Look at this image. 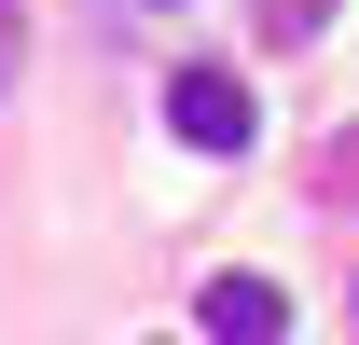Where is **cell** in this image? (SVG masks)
Masks as SVG:
<instances>
[{"label": "cell", "mask_w": 359, "mask_h": 345, "mask_svg": "<svg viewBox=\"0 0 359 345\" xmlns=\"http://www.w3.org/2000/svg\"><path fill=\"white\" fill-rule=\"evenodd\" d=\"M166 138H194V152H249L263 111H249L235 69H166Z\"/></svg>", "instance_id": "cell-1"}, {"label": "cell", "mask_w": 359, "mask_h": 345, "mask_svg": "<svg viewBox=\"0 0 359 345\" xmlns=\"http://www.w3.org/2000/svg\"><path fill=\"white\" fill-rule=\"evenodd\" d=\"M194 318H208V345H290V290H276V276H249V262H235V276H208V290H194Z\"/></svg>", "instance_id": "cell-2"}, {"label": "cell", "mask_w": 359, "mask_h": 345, "mask_svg": "<svg viewBox=\"0 0 359 345\" xmlns=\"http://www.w3.org/2000/svg\"><path fill=\"white\" fill-rule=\"evenodd\" d=\"M28 83V0H0V97Z\"/></svg>", "instance_id": "cell-3"}, {"label": "cell", "mask_w": 359, "mask_h": 345, "mask_svg": "<svg viewBox=\"0 0 359 345\" xmlns=\"http://www.w3.org/2000/svg\"><path fill=\"white\" fill-rule=\"evenodd\" d=\"M263 28H276V42H318V28H332V0H263Z\"/></svg>", "instance_id": "cell-4"}]
</instances>
